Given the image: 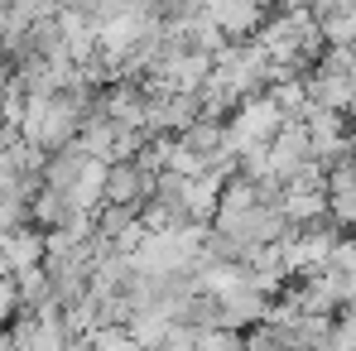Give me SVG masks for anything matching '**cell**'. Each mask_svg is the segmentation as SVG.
Listing matches in <instances>:
<instances>
[{
	"label": "cell",
	"instance_id": "1",
	"mask_svg": "<svg viewBox=\"0 0 356 351\" xmlns=\"http://www.w3.org/2000/svg\"><path fill=\"white\" fill-rule=\"evenodd\" d=\"M284 125V111L275 106L270 92H255V97H241V106L227 116V145L232 149H255V145H270Z\"/></svg>",
	"mask_w": 356,
	"mask_h": 351
},
{
	"label": "cell",
	"instance_id": "2",
	"mask_svg": "<svg viewBox=\"0 0 356 351\" xmlns=\"http://www.w3.org/2000/svg\"><path fill=\"white\" fill-rule=\"evenodd\" d=\"M149 106H145V135H183L193 120L202 116L197 92H164L154 82H145Z\"/></svg>",
	"mask_w": 356,
	"mask_h": 351
},
{
	"label": "cell",
	"instance_id": "3",
	"mask_svg": "<svg viewBox=\"0 0 356 351\" xmlns=\"http://www.w3.org/2000/svg\"><path fill=\"white\" fill-rule=\"evenodd\" d=\"M207 19L227 39H255L260 24L270 19V5H260V0H207Z\"/></svg>",
	"mask_w": 356,
	"mask_h": 351
},
{
	"label": "cell",
	"instance_id": "4",
	"mask_svg": "<svg viewBox=\"0 0 356 351\" xmlns=\"http://www.w3.org/2000/svg\"><path fill=\"white\" fill-rule=\"evenodd\" d=\"M303 87H308V101H313V106H332V111H342V116L356 106V77L342 72V67L318 63V67L303 77Z\"/></svg>",
	"mask_w": 356,
	"mask_h": 351
},
{
	"label": "cell",
	"instance_id": "5",
	"mask_svg": "<svg viewBox=\"0 0 356 351\" xmlns=\"http://www.w3.org/2000/svg\"><path fill=\"white\" fill-rule=\"evenodd\" d=\"M149 188H154V174H149V169H140L135 159H111V164H106V197H102V202L145 207V202H149Z\"/></svg>",
	"mask_w": 356,
	"mask_h": 351
},
{
	"label": "cell",
	"instance_id": "6",
	"mask_svg": "<svg viewBox=\"0 0 356 351\" xmlns=\"http://www.w3.org/2000/svg\"><path fill=\"white\" fill-rule=\"evenodd\" d=\"M270 303H275L270 293H260L245 279V284H236L232 293H222V323L236 327V332H245V327H255V323L270 318Z\"/></svg>",
	"mask_w": 356,
	"mask_h": 351
},
{
	"label": "cell",
	"instance_id": "7",
	"mask_svg": "<svg viewBox=\"0 0 356 351\" xmlns=\"http://www.w3.org/2000/svg\"><path fill=\"white\" fill-rule=\"evenodd\" d=\"M280 207H284L289 227H308V222L327 217V188L323 183H289L284 197H280Z\"/></svg>",
	"mask_w": 356,
	"mask_h": 351
},
{
	"label": "cell",
	"instance_id": "8",
	"mask_svg": "<svg viewBox=\"0 0 356 351\" xmlns=\"http://www.w3.org/2000/svg\"><path fill=\"white\" fill-rule=\"evenodd\" d=\"M0 255L10 260V270H24V265H44V231L34 222L15 227V231L0 236Z\"/></svg>",
	"mask_w": 356,
	"mask_h": 351
},
{
	"label": "cell",
	"instance_id": "9",
	"mask_svg": "<svg viewBox=\"0 0 356 351\" xmlns=\"http://www.w3.org/2000/svg\"><path fill=\"white\" fill-rule=\"evenodd\" d=\"M116 135H120V125L116 120H106L102 111H92V116L82 120V130H77V149L82 154H97V159H116Z\"/></svg>",
	"mask_w": 356,
	"mask_h": 351
},
{
	"label": "cell",
	"instance_id": "10",
	"mask_svg": "<svg viewBox=\"0 0 356 351\" xmlns=\"http://www.w3.org/2000/svg\"><path fill=\"white\" fill-rule=\"evenodd\" d=\"M72 212V197L63 193V188H49V183H39L34 188V197H29V222L39 227V231H54L63 227V217Z\"/></svg>",
	"mask_w": 356,
	"mask_h": 351
},
{
	"label": "cell",
	"instance_id": "11",
	"mask_svg": "<svg viewBox=\"0 0 356 351\" xmlns=\"http://www.w3.org/2000/svg\"><path fill=\"white\" fill-rule=\"evenodd\" d=\"M197 106H202V116L227 120V116L241 106V97H236V87H232V82H227V77L212 67V72H207V82L197 87Z\"/></svg>",
	"mask_w": 356,
	"mask_h": 351
},
{
	"label": "cell",
	"instance_id": "12",
	"mask_svg": "<svg viewBox=\"0 0 356 351\" xmlns=\"http://www.w3.org/2000/svg\"><path fill=\"white\" fill-rule=\"evenodd\" d=\"M106 164L111 159H97V154H87V164H82V174H77V183H72V207H102V197H106Z\"/></svg>",
	"mask_w": 356,
	"mask_h": 351
},
{
	"label": "cell",
	"instance_id": "13",
	"mask_svg": "<svg viewBox=\"0 0 356 351\" xmlns=\"http://www.w3.org/2000/svg\"><path fill=\"white\" fill-rule=\"evenodd\" d=\"M82 164H87V154H82L77 145L54 149V154L44 159V183H49V188H63V193H72V183H77V174H82Z\"/></svg>",
	"mask_w": 356,
	"mask_h": 351
},
{
	"label": "cell",
	"instance_id": "14",
	"mask_svg": "<svg viewBox=\"0 0 356 351\" xmlns=\"http://www.w3.org/2000/svg\"><path fill=\"white\" fill-rule=\"evenodd\" d=\"M15 289H19V308H49L54 303V284L44 265H24L15 270Z\"/></svg>",
	"mask_w": 356,
	"mask_h": 351
},
{
	"label": "cell",
	"instance_id": "15",
	"mask_svg": "<svg viewBox=\"0 0 356 351\" xmlns=\"http://www.w3.org/2000/svg\"><path fill=\"white\" fill-rule=\"evenodd\" d=\"M197 351H245V332L227 327V323L197 327Z\"/></svg>",
	"mask_w": 356,
	"mask_h": 351
},
{
	"label": "cell",
	"instance_id": "16",
	"mask_svg": "<svg viewBox=\"0 0 356 351\" xmlns=\"http://www.w3.org/2000/svg\"><path fill=\"white\" fill-rule=\"evenodd\" d=\"M327 217H332L342 231H356V183L327 188Z\"/></svg>",
	"mask_w": 356,
	"mask_h": 351
},
{
	"label": "cell",
	"instance_id": "17",
	"mask_svg": "<svg viewBox=\"0 0 356 351\" xmlns=\"http://www.w3.org/2000/svg\"><path fill=\"white\" fill-rule=\"evenodd\" d=\"M97 351H149L140 337H130V327H97Z\"/></svg>",
	"mask_w": 356,
	"mask_h": 351
},
{
	"label": "cell",
	"instance_id": "18",
	"mask_svg": "<svg viewBox=\"0 0 356 351\" xmlns=\"http://www.w3.org/2000/svg\"><path fill=\"white\" fill-rule=\"evenodd\" d=\"M19 318V289H15V275H0V327H10Z\"/></svg>",
	"mask_w": 356,
	"mask_h": 351
},
{
	"label": "cell",
	"instance_id": "19",
	"mask_svg": "<svg viewBox=\"0 0 356 351\" xmlns=\"http://www.w3.org/2000/svg\"><path fill=\"white\" fill-rule=\"evenodd\" d=\"M0 351H19V342L10 337V327H0Z\"/></svg>",
	"mask_w": 356,
	"mask_h": 351
},
{
	"label": "cell",
	"instance_id": "20",
	"mask_svg": "<svg viewBox=\"0 0 356 351\" xmlns=\"http://www.w3.org/2000/svg\"><path fill=\"white\" fill-rule=\"evenodd\" d=\"M0 39H5V5H0Z\"/></svg>",
	"mask_w": 356,
	"mask_h": 351
},
{
	"label": "cell",
	"instance_id": "21",
	"mask_svg": "<svg viewBox=\"0 0 356 351\" xmlns=\"http://www.w3.org/2000/svg\"><path fill=\"white\" fill-rule=\"evenodd\" d=\"M0 5H5V0H0Z\"/></svg>",
	"mask_w": 356,
	"mask_h": 351
}]
</instances>
